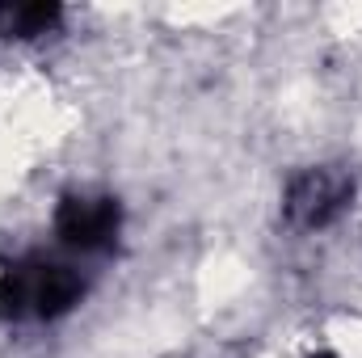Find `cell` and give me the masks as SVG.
Segmentation results:
<instances>
[{
  "label": "cell",
  "mask_w": 362,
  "mask_h": 358,
  "mask_svg": "<svg viewBox=\"0 0 362 358\" xmlns=\"http://www.w3.org/2000/svg\"><path fill=\"white\" fill-rule=\"evenodd\" d=\"M81 295H85V278L51 258H25L0 278V308L21 321H55L72 304H81Z\"/></svg>",
  "instance_id": "obj_1"
},
{
  "label": "cell",
  "mask_w": 362,
  "mask_h": 358,
  "mask_svg": "<svg viewBox=\"0 0 362 358\" xmlns=\"http://www.w3.org/2000/svg\"><path fill=\"white\" fill-rule=\"evenodd\" d=\"M55 228L68 249H81V253L105 249L118 236V202L105 194H72V198H64Z\"/></svg>",
  "instance_id": "obj_2"
},
{
  "label": "cell",
  "mask_w": 362,
  "mask_h": 358,
  "mask_svg": "<svg viewBox=\"0 0 362 358\" xmlns=\"http://www.w3.org/2000/svg\"><path fill=\"white\" fill-rule=\"evenodd\" d=\"M346 194H350V185L337 173H325V169L308 173V178L295 181V190H291V215L303 219L308 228H320V224H329L341 211Z\"/></svg>",
  "instance_id": "obj_3"
}]
</instances>
